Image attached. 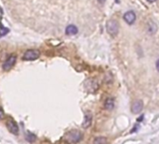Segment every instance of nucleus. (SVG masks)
I'll use <instances>...</instances> for the list:
<instances>
[{
	"label": "nucleus",
	"mask_w": 159,
	"mask_h": 144,
	"mask_svg": "<svg viewBox=\"0 0 159 144\" xmlns=\"http://www.w3.org/2000/svg\"><path fill=\"white\" fill-rule=\"evenodd\" d=\"M106 28H107V31L111 36L114 37L117 34L119 33V24L116 20H109L106 24Z\"/></svg>",
	"instance_id": "obj_1"
},
{
	"label": "nucleus",
	"mask_w": 159,
	"mask_h": 144,
	"mask_svg": "<svg viewBox=\"0 0 159 144\" xmlns=\"http://www.w3.org/2000/svg\"><path fill=\"white\" fill-rule=\"evenodd\" d=\"M82 139V134L78 130H72L69 131V133L66 135V139L67 141L70 143H77L81 141Z\"/></svg>",
	"instance_id": "obj_2"
},
{
	"label": "nucleus",
	"mask_w": 159,
	"mask_h": 144,
	"mask_svg": "<svg viewBox=\"0 0 159 144\" xmlns=\"http://www.w3.org/2000/svg\"><path fill=\"white\" fill-rule=\"evenodd\" d=\"M40 52L37 50H28L24 52V56H22V59L25 60V61H33V60H36L39 57Z\"/></svg>",
	"instance_id": "obj_3"
},
{
	"label": "nucleus",
	"mask_w": 159,
	"mask_h": 144,
	"mask_svg": "<svg viewBox=\"0 0 159 144\" xmlns=\"http://www.w3.org/2000/svg\"><path fill=\"white\" fill-rule=\"evenodd\" d=\"M16 63V56L14 55H11L7 58L5 62L3 64V69L5 71H9L13 67V66L15 65Z\"/></svg>",
	"instance_id": "obj_4"
},
{
	"label": "nucleus",
	"mask_w": 159,
	"mask_h": 144,
	"mask_svg": "<svg viewBox=\"0 0 159 144\" xmlns=\"http://www.w3.org/2000/svg\"><path fill=\"white\" fill-rule=\"evenodd\" d=\"M143 108V102L141 100H135L131 105V111L134 114H138L141 111Z\"/></svg>",
	"instance_id": "obj_5"
},
{
	"label": "nucleus",
	"mask_w": 159,
	"mask_h": 144,
	"mask_svg": "<svg viewBox=\"0 0 159 144\" xmlns=\"http://www.w3.org/2000/svg\"><path fill=\"white\" fill-rule=\"evenodd\" d=\"M124 20L128 24H133L136 21V14L133 10H129L124 14Z\"/></svg>",
	"instance_id": "obj_6"
},
{
	"label": "nucleus",
	"mask_w": 159,
	"mask_h": 144,
	"mask_svg": "<svg viewBox=\"0 0 159 144\" xmlns=\"http://www.w3.org/2000/svg\"><path fill=\"white\" fill-rule=\"evenodd\" d=\"M7 128L10 133H12L14 135L19 134V127L17 126V124L14 122L13 120H9L7 121Z\"/></svg>",
	"instance_id": "obj_7"
},
{
	"label": "nucleus",
	"mask_w": 159,
	"mask_h": 144,
	"mask_svg": "<svg viewBox=\"0 0 159 144\" xmlns=\"http://www.w3.org/2000/svg\"><path fill=\"white\" fill-rule=\"evenodd\" d=\"M85 87L88 89L89 92L94 93L98 88V84L96 82H94V79H88V81L85 82Z\"/></svg>",
	"instance_id": "obj_8"
},
{
	"label": "nucleus",
	"mask_w": 159,
	"mask_h": 144,
	"mask_svg": "<svg viewBox=\"0 0 159 144\" xmlns=\"http://www.w3.org/2000/svg\"><path fill=\"white\" fill-rule=\"evenodd\" d=\"M92 121H93L92 114H90V113H86L84 118H83V122H82V126L84 128V129H87V128L90 127L91 124H92Z\"/></svg>",
	"instance_id": "obj_9"
},
{
	"label": "nucleus",
	"mask_w": 159,
	"mask_h": 144,
	"mask_svg": "<svg viewBox=\"0 0 159 144\" xmlns=\"http://www.w3.org/2000/svg\"><path fill=\"white\" fill-rule=\"evenodd\" d=\"M78 33V28L76 25L74 24H69L67 26L66 28V34L67 35H69V36H72V35H76Z\"/></svg>",
	"instance_id": "obj_10"
},
{
	"label": "nucleus",
	"mask_w": 159,
	"mask_h": 144,
	"mask_svg": "<svg viewBox=\"0 0 159 144\" xmlns=\"http://www.w3.org/2000/svg\"><path fill=\"white\" fill-rule=\"evenodd\" d=\"M104 106H105L106 109H108V111H111V109L114 108V99L111 98V97L107 98L106 101H105Z\"/></svg>",
	"instance_id": "obj_11"
},
{
	"label": "nucleus",
	"mask_w": 159,
	"mask_h": 144,
	"mask_svg": "<svg viewBox=\"0 0 159 144\" xmlns=\"http://www.w3.org/2000/svg\"><path fill=\"white\" fill-rule=\"evenodd\" d=\"M94 144H107V139L105 137H97L94 139Z\"/></svg>",
	"instance_id": "obj_12"
},
{
	"label": "nucleus",
	"mask_w": 159,
	"mask_h": 144,
	"mask_svg": "<svg viewBox=\"0 0 159 144\" xmlns=\"http://www.w3.org/2000/svg\"><path fill=\"white\" fill-rule=\"evenodd\" d=\"M148 31H149V33H151V34H154V32L156 31V24H154V22H152V27L149 25V27H148Z\"/></svg>",
	"instance_id": "obj_13"
},
{
	"label": "nucleus",
	"mask_w": 159,
	"mask_h": 144,
	"mask_svg": "<svg viewBox=\"0 0 159 144\" xmlns=\"http://www.w3.org/2000/svg\"><path fill=\"white\" fill-rule=\"evenodd\" d=\"M26 139H27L28 141H36V136L35 135H33L31 133H28L27 135H26Z\"/></svg>",
	"instance_id": "obj_14"
},
{
	"label": "nucleus",
	"mask_w": 159,
	"mask_h": 144,
	"mask_svg": "<svg viewBox=\"0 0 159 144\" xmlns=\"http://www.w3.org/2000/svg\"><path fill=\"white\" fill-rule=\"evenodd\" d=\"M139 124H136V126L132 128L131 131H130V133H135V131H138L139 130Z\"/></svg>",
	"instance_id": "obj_15"
},
{
	"label": "nucleus",
	"mask_w": 159,
	"mask_h": 144,
	"mask_svg": "<svg viewBox=\"0 0 159 144\" xmlns=\"http://www.w3.org/2000/svg\"><path fill=\"white\" fill-rule=\"evenodd\" d=\"M4 116H5V114H4V111H3V109L0 108V121H1L3 118H4Z\"/></svg>",
	"instance_id": "obj_16"
},
{
	"label": "nucleus",
	"mask_w": 159,
	"mask_h": 144,
	"mask_svg": "<svg viewBox=\"0 0 159 144\" xmlns=\"http://www.w3.org/2000/svg\"><path fill=\"white\" fill-rule=\"evenodd\" d=\"M156 69H157L158 72H159V59L157 60V62H156Z\"/></svg>",
	"instance_id": "obj_17"
},
{
	"label": "nucleus",
	"mask_w": 159,
	"mask_h": 144,
	"mask_svg": "<svg viewBox=\"0 0 159 144\" xmlns=\"http://www.w3.org/2000/svg\"><path fill=\"white\" fill-rule=\"evenodd\" d=\"M143 117H144L143 115H141V117H139V118L138 119V122H141V121H142V120H143Z\"/></svg>",
	"instance_id": "obj_18"
},
{
	"label": "nucleus",
	"mask_w": 159,
	"mask_h": 144,
	"mask_svg": "<svg viewBox=\"0 0 159 144\" xmlns=\"http://www.w3.org/2000/svg\"><path fill=\"white\" fill-rule=\"evenodd\" d=\"M148 2H150V3H154V2H156V0H147Z\"/></svg>",
	"instance_id": "obj_19"
},
{
	"label": "nucleus",
	"mask_w": 159,
	"mask_h": 144,
	"mask_svg": "<svg viewBox=\"0 0 159 144\" xmlns=\"http://www.w3.org/2000/svg\"><path fill=\"white\" fill-rule=\"evenodd\" d=\"M98 1H99L100 3H103V2L105 1V0H98Z\"/></svg>",
	"instance_id": "obj_20"
}]
</instances>
